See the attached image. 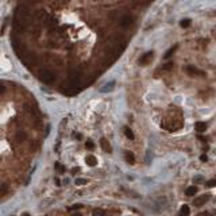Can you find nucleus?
I'll list each match as a JSON object with an SVG mask.
<instances>
[{
	"instance_id": "obj_1",
	"label": "nucleus",
	"mask_w": 216,
	"mask_h": 216,
	"mask_svg": "<svg viewBox=\"0 0 216 216\" xmlns=\"http://www.w3.org/2000/svg\"><path fill=\"white\" fill-rule=\"evenodd\" d=\"M28 20H30V12H28L27 6L22 4L19 7H16V10H15V18H14L15 32H18V34L23 32L26 26L28 23Z\"/></svg>"
},
{
	"instance_id": "obj_2",
	"label": "nucleus",
	"mask_w": 216,
	"mask_h": 216,
	"mask_svg": "<svg viewBox=\"0 0 216 216\" xmlns=\"http://www.w3.org/2000/svg\"><path fill=\"white\" fill-rule=\"evenodd\" d=\"M69 83H70V88H74L77 84L80 83V79H81V70L79 68H74L69 72Z\"/></svg>"
},
{
	"instance_id": "obj_3",
	"label": "nucleus",
	"mask_w": 216,
	"mask_h": 216,
	"mask_svg": "<svg viewBox=\"0 0 216 216\" xmlns=\"http://www.w3.org/2000/svg\"><path fill=\"white\" fill-rule=\"evenodd\" d=\"M41 80H42L45 84H53L55 80V74L51 72V70H42V72H41Z\"/></svg>"
},
{
	"instance_id": "obj_4",
	"label": "nucleus",
	"mask_w": 216,
	"mask_h": 216,
	"mask_svg": "<svg viewBox=\"0 0 216 216\" xmlns=\"http://www.w3.org/2000/svg\"><path fill=\"white\" fill-rule=\"evenodd\" d=\"M210 199H211V195H208V193L201 195V196L196 197V199L193 200V205L195 207H203V205H205L207 201H210Z\"/></svg>"
},
{
	"instance_id": "obj_5",
	"label": "nucleus",
	"mask_w": 216,
	"mask_h": 216,
	"mask_svg": "<svg viewBox=\"0 0 216 216\" xmlns=\"http://www.w3.org/2000/svg\"><path fill=\"white\" fill-rule=\"evenodd\" d=\"M20 59H22V61H23L27 66L32 65V64H34V53H24V54L20 57Z\"/></svg>"
},
{
	"instance_id": "obj_6",
	"label": "nucleus",
	"mask_w": 216,
	"mask_h": 216,
	"mask_svg": "<svg viewBox=\"0 0 216 216\" xmlns=\"http://www.w3.org/2000/svg\"><path fill=\"white\" fill-rule=\"evenodd\" d=\"M185 72H187L189 76H204V72H201V70H199V69H196L195 66H192V65H189L185 68Z\"/></svg>"
},
{
	"instance_id": "obj_7",
	"label": "nucleus",
	"mask_w": 216,
	"mask_h": 216,
	"mask_svg": "<svg viewBox=\"0 0 216 216\" xmlns=\"http://www.w3.org/2000/svg\"><path fill=\"white\" fill-rule=\"evenodd\" d=\"M151 59H153V51H147V53H145L142 57H140L139 62H140V65H147Z\"/></svg>"
},
{
	"instance_id": "obj_8",
	"label": "nucleus",
	"mask_w": 216,
	"mask_h": 216,
	"mask_svg": "<svg viewBox=\"0 0 216 216\" xmlns=\"http://www.w3.org/2000/svg\"><path fill=\"white\" fill-rule=\"evenodd\" d=\"M131 23H132V16H130V15H124L120 19V24L123 27H127V26H130Z\"/></svg>"
},
{
	"instance_id": "obj_9",
	"label": "nucleus",
	"mask_w": 216,
	"mask_h": 216,
	"mask_svg": "<svg viewBox=\"0 0 216 216\" xmlns=\"http://www.w3.org/2000/svg\"><path fill=\"white\" fill-rule=\"evenodd\" d=\"M195 130L197 132H204L207 130V123L204 122H196L195 123Z\"/></svg>"
},
{
	"instance_id": "obj_10",
	"label": "nucleus",
	"mask_w": 216,
	"mask_h": 216,
	"mask_svg": "<svg viewBox=\"0 0 216 216\" xmlns=\"http://www.w3.org/2000/svg\"><path fill=\"white\" fill-rule=\"evenodd\" d=\"M114 87H115V81H111V83H108V84H106L104 87L100 89V92H103V93H107V92H111L114 89Z\"/></svg>"
},
{
	"instance_id": "obj_11",
	"label": "nucleus",
	"mask_w": 216,
	"mask_h": 216,
	"mask_svg": "<svg viewBox=\"0 0 216 216\" xmlns=\"http://www.w3.org/2000/svg\"><path fill=\"white\" fill-rule=\"evenodd\" d=\"M85 161H87V165L89 166H96V163H97V159H96L95 155H87Z\"/></svg>"
},
{
	"instance_id": "obj_12",
	"label": "nucleus",
	"mask_w": 216,
	"mask_h": 216,
	"mask_svg": "<svg viewBox=\"0 0 216 216\" xmlns=\"http://www.w3.org/2000/svg\"><path fill=\"white\" fill-rule=\"evenodd\" d=\"M124 158H126V161H127L128 163H131V165H134V163H135V157H134L132 153L126 151V153H124Z\"/></svg>"
},
{
	"instance_id": "obj_13",
	"label": "nucleus",
	"mask_w": 216,
	"mask_h": 216,
	"mask_svg": "<svg viewBox=\"0 0 216 216\" xmlns=\"http://www.w3.org/2000/svg\"><path fill=\"white\" fill-rule=\"evenodd\" d=\"M100 145H102V149L106 153H111V146H110V143L107 142V139H104V138H103V139L100 140Z\"/></svg>"
},
{
	"instance_id": "obj_14",
	"label": "nucleus",
	"mask_w": 216,
	"mask_h": 216,
	"mask_svg": "<svg viewBox=\"0 0 216 216\" xmlns=\"http://www.w3.org/2000/svg\"><path fill=\"white\" fill-rule=\"evenodd\" d=\"M189 214H191L189 207L188 205H182L180 208V214H178V216H189Z\"/></svg>"
},
{
	"instance_id": "obj_15",
	"label": "nucleus",
	"mask_w": 216,
	"mask_h": 216,
	"mask_svg": "<svg viewBox=\"0 0 216 216\" xmlns=\"http://www.w3.org/2000/svg\"><path fill=\"white\" fill-rule=\"evenodd\" d=\"M197 193V187H195V185H192V187H188L187 191H185V195L187 196H193Z\"/></svg>"
},
{
	"instance_id": "obj_16",
	"label": "nucleus",
	"mask_w": 216,
	"mask_h": 216,
	"mask_svg": "<svg viewBox=\"0 0 216 216\" xmlns=\"http://www.w3.org/2000/svg\"><path fill=\"white\" fill-rule=\"evenodd\" d=\"M177 47H178V45H174L173 47H170V49H169V50H167L166 53H165V55H163V58H166V59H167V58H170V57H172V55H173L174 51L177 50Z\"/></svg>"
},
{
	"instance_id": "obj_17",
	"label": "nucleus",
	"mask_w": 216,
	"mask_h": 216,
	"mask_svg": "<svg viewBox=\"0 0 216 216\" xmlns=\"http://www.w3.org/2000/svg\"><path fill=\"white\" fill-rule=\"evenodd\" d=\"M124 134H126V136L128 138V139H134V138H135V135H134V132L131 131V130H130L128 127H124Z\"/></svg>"
},
{
	"instance_id": "obj_18",
	"label": "nucleus",
	"mask_w": 216,
	"mask_h": 216,
	"mask_svg": "<svg viewBox=\"0 0 216 216\" xmlns=\"http://www.w3.org/2000/svg\"><path fill=\"white\" fill-rule=\"evenodd\" d=\"M180 26H181V27H184V28L189 27V26H191V19H182Z\"/></svg>"
},
{
	"instance_id": "obj_19",
	"label": "nucleus",
	"mask_w": 216,
	"mask_h": 216,
	"mask_svg": "<svg viewBox=\"0 0 216 216\" xmlns=\"http://www.w3.org/2000/svg\"><path fill=\"white\" fill-rule=\"evenodd\" d=\"M205 187H207V188H214V187H216V180L214 178V180L207 181V182H205Z\"/></svg>"
},
{
	"instance_id": "obj_20",
	"label": "nucleus",
	"mask_w": 216,
	"mask_h": 216,
	"mask_svg": "<svg viewBox=\"0 0 216 216\" xmlns=\"http://www.w3.org/2000/svg\"><path fill=\"white\" fill-rule=\"evenodd\" d=\"M87 182L88 181L85 178H76V185H85Z\"/></svg>"
},
{
	"instance_id": "obj_21",
	"label": "nucleus",
	"mask_w": 216,
	"mask_h": 216,
	"mask_svg": "<svg viewBox=\"0 0 216 216\" xmlns=\"http://www.w3.org/2000/svg\"><path fill=\"white\" fill-rule=\"evenodd\" d=\"M106 214H104V211L102 210H93V216H104Z\"/></svg>"
},
{
	"instance_id": "obj_22",
	"label": "nucleus",
	"mask_w": 216,
	"mask_h": 216,
	"mask_svg": "<svg viewBox=\"0 0 216 216\" xmlns=\"http://www.w3.org/2000/svg\"><path fill=\"white\" fill-rule=\"evenodd\" d=\"M85 146H87V149H89V150H92V149L95 147V145H93V142H92V140H87Z\"/></svg>"
},
{
	"instance_id": "obj_23",
	"label": "nucleus",
	"mask_w": 216,
	"mask_h": 216,
	"mask_svg": "<svg viewBox=\"0 0 216 216\" xmlns=\"http://www.w3.org/2000/svg\"><path fill=\"white\" fill-rule=\"evenodd\" d=\"M55 169H57L58 172H61V173H64V172H65V167L62 166V165H59V163H55Z\"/></svg>"
},
{
	"instance_id": "obj_24",
	"label": "nucleus",
	"mask_w": 216,
	"mask_h": 216,
	"mask_svg": "<svg viewBox=\"0 0 216 216\" xmlns=\"http://www.w3.org/2000/svg\"><path fill=\"white\" fill-rule=\"evenodd\" d=\"M162 69H165V70H170V69H173V62H169V64L163 65V66H162Z\"/></svg>"
},
{
	"instance_id": "obj_25",
	"label": "nucleus",
	"mask_w": 216,
	"mask_h": 216,
	"mask_svg": "<svg viewBox=\"0 0 216 216\" xmlns=\"http://www.w3.org/2000/svg\"><path fill=\"white\" fill-rule=\"evenodd\" d=\"M6 191H7V185L6 184H2V189H0V195H6Z\"/></svg>"
},
{
	"instance_id": "obj_26",
	"label": "nucleus",
	"mask_w": 216,
	"mask_h": 216,
	"mask_svg": "<svg viewBox=\"0 0 216 216\" xmlns=\"http://www.w3.org/2000/svg\"><path fill=\"white\" fill-rule=\"evenodd\" d=\"M200 159H201V161H203V162H207V161H208V157H207V155H205V154H203V155H201V157H200Z\"/></svg>"
},
{
	"instance_id": "obj_27",
	"label": "nucleus",
	"mask_w": 216,
	"mask_h": 216,
	"mask_svg": "<svg viewBox=\"0 0 216 216\" xmlns=\"http://www.w3.org/2000/svg\"><path fill=\"white\" fill-rule=\"evenodd\" d=\"M81 207H83V205H81V204H76V205H73L72 208H70V210H79V208H81Z\"/></svg>"
},
{
	"instance_id": "obj_28",
	"label": "nucleus",
	"mask_w": 216,
	"mask_h": 216,
	"mask_svg": "<svg viewBox=\"0 0 216 216\" xmlns=\"http://www.w3.org/2000/svg\"><path fill=\"white\" fill-rule=\"evenodd\" d=\"M199 216H211L210 212H201V214H199Z\"/></svg>"
},
{
	"instance_id": "obj_29",
	"label": "nucleus",
	"mask_w": 216,
	"mask_h": 216,
	"mask_svg": "<svg viewBox=\"0 0 216 216\" xmlns=\"http://www.w3.org/2000/svg\"><path fill=\"white\" fill-rule=\"evenodd\" d=\"M4 92H6V87L4 84H2V95H4Z\"/></svg>"
},
{
	"instance_id": "obj_30",
	"label": "nucleus",
	"mask_w": 216,
	"mask_h": 216,
	"mask_svg": "<svg viewBox=\"0 0 216 216\" xmlns=\"http://www.w3.org/2000/svg\"><path fill=\"white\" fill-rule=\"evenodd\" d=\"M195 181H197V182H200V181H203V178L200 177V176H199V177H195Z\"/></svg>"
},
{
	"instance_id": "obj_31",
	"label": "nucleus",
	"mask_w": 216,
	"mask_h": 216,
	"mask_svg": "<svg viewBox=\"0 0 216 216\" xmlns=\"http://www.w3.org/2000/svg\"><path fill=\"white\" fill-rule=\"evenodd\" d=\"M72 216H81V215H80V214H73Z\"/></svg>"
},
{
	"instance_id": "obj_32",
	"label": "nucleus",
	"mask_w": 216,
	"mask_h": 216,
	"mask_svg": "<svg viewBox=\"0 0 216 216\" xmlns=\"http://www.w3.org/2000/svg\"><path fill=\"white\" fill-rule=\"evenodd\" d=\"M23 216H30V215H28V214H24V215H23Z\"/></svg>"
}]
</instances>
